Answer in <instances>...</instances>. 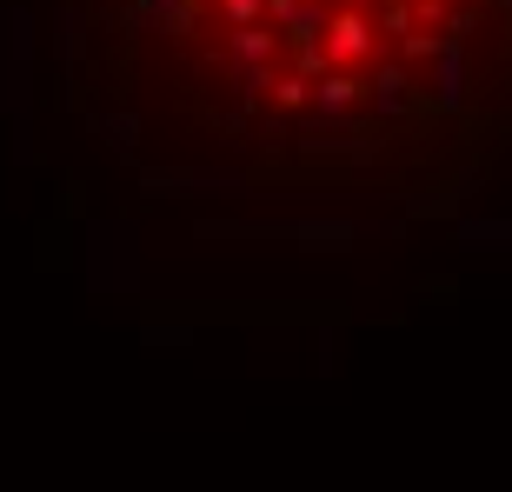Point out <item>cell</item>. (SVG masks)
<instances>
[{
  "label": "cell",
  "mask_w": 512,
  "mask_h": 492,
  "mask_svg": "<svg viewBox=\"0 0 512 492\" xmlns=\"http://www.w3.org/2000/svg\"><path fill=\"white\" fill-rule=\"evenodd\" d=\"M54 80L187 207L426 220L512 173V0H54Z\"/></svg>",
  "instance_id": "obj_1"
}]
</instances>
